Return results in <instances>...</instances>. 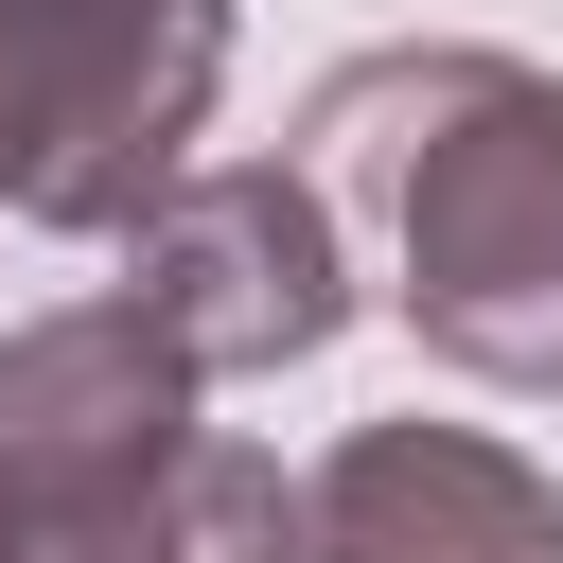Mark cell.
Instances as JSON below:
<instances>
[{"instance_id":"obj_2","label":"cell","mask_w":563,"mask_h":563,"mask_svg":"<svg viewBox=\"0 0 563 563\" xmlns=\"http://www.w3.org/2000/svg\"><path fill=\"white\" fill-rule=\"evenodd\" d=\"M246 0H0V229L123 246V211L194 158Z\"/></svg>"},{"instance_id":"obj_6","label":"cell","mask_w":563,"mask_h":563,"mask_svg":"<svg viewBox=\"0 0 563 563\" xmlns=\"http://www.w3.org/2000/svg\"><path fill=\"white\" fill-rule=\"evenodd\" d=\"M0 563H299V475H282L264 440H211V422H194L158 475L18 528Z\"/></svg>"},{"instance_id":"obj_3","label":"cell","mask_w":563,"mask_h":563,"mask_svg":"<svg viewBox=\"0 0 563 563\" xmlns=\"http://www.w3.org/2000/svg\"><path fill=\"white\" fill-rule=\"evenodd\" d=\"M123 299L211 369H317L352 334V211L299 176V158H176L141 211H123Z\"/></svg>"},{"instance_id":"obj_4","label":"cell","mask_w":563,"mask_h":563,"mask_svg":"<svg viewBox=\"0 0 563 563\" xmlns=\"http://www.w3.org/2000/svg\"><path fill=\"white\" fill-rule=\"evenodd\" d=\"M194 405H211V369H194L123 282L18 317V334H0V545L53 528V510H88V493H123V475H158V457L194 440Z\"/></svg>"},{"instance_id":"obj_5","label":"cell","mask_w":563,"mask_h":563,"mask_svg":"<svg viewBox=\"0 0 563 563\" xmlns=\"http://www.w3.org/2000/svg\"><path fill=\"white\" fill-rule=\"evenodd\" d=\"M299 563H563V475L493 422H352L299 475Z\"/></svg>"},{"instance_id":"obj_1","label":"cell","mask_w":563,"mask_h":563,"mask_svg":"<svg viewBox=\"0 0 563 563\" xmlns=\"http://www.w3.org/2000/svg\"><path fill=\"white\" fill-rule=\"evenodd\" d=\"M299 176L387 246V317L510 405H563V70L493 35H405L317 70Z\"/></svg>"}]
</instances>
